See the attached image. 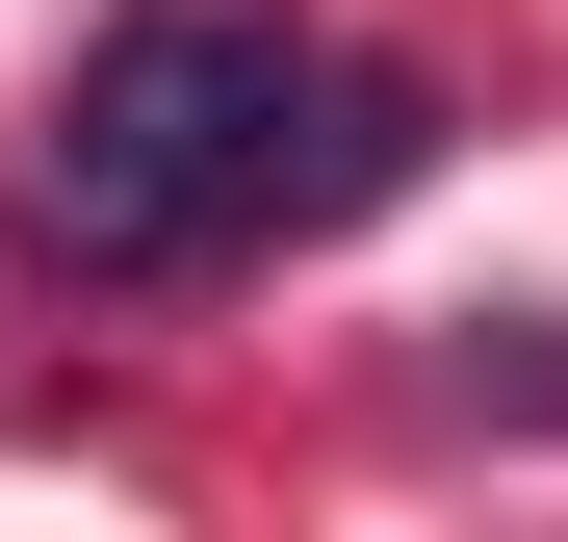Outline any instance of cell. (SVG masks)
<instances>
[{
  "label": "cell",
  "mask_w": 568,
  "mask_h": 542,
  "mask_svg": "<svg viewBox=\"0 0 568 542\" xmlns=\"http://www.w3.org/2000/svg\"><path fill=\"white\" fill-rule=\"evenodd\" d=\"M414 155H439V104L362 78V52H311L284 0H130V27H78L52 130H27V233L78 285H207L258 233L388 207Z\"/></svg>",
  "instance_id": "obj_1"
}]
</instances>
